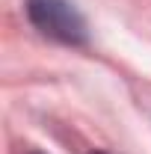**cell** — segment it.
Listing matches in <instances>:
<instances>
[{
	"label": "cell",
	"mask_w": 151,
	"mask_h": 154,
	"mask_svg": "<svg viewBox=\"0 0 151 154\" xmlns=\"http://www.w3.org/2000/svg\"><path fill=\"white\" fill-rule=\"evenodd\" d=\"M27 18L42 36L54 38L59 45L80 48L89 42L86 21L68 0H27Z\"/></svg>",
	"instance_id": "6da1fadb"
},
{
	"label": "cell",
	"mask_w": 151,
	"mask_h": 154,
	"mask_svg": "<svg viewBox=\"0 0 151 154\" xmlns=\"http://www.w3.org/2000/svg\"><path fill=\"white\" fill-rule=\"evenodd\" d=\"M95 154H104V151H95Z\"/></svg>",
	"instance_id": "7a4b0ae2"
}]
</instances>
